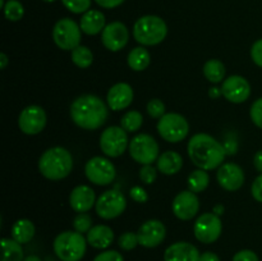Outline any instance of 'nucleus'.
<instances>
[{
  "label": "nucleus",
  "mask_w": 262,
  "mask_h": 261,
  "mask_svg": "<svg viewBox=\"0 0 262 261\" xmlns=\"http://www.w3.org/2000/svg\"><path fill=\"white\" fill-rule=\"evenodd\" d=\"M143 124V117L137 110H129L120 119V127L127 132H137Z\"/></svg>",
  "instance_id": "nucleus-31"
},
{
  "label": "nucleus",
  "mask_w": 262,
  "mask_h": 261,
  "mask_svg": "<svg viewBox=\"0 0 262 261\" xmlns=\"http://www.w3.org/2000/svg\"><path fill=\"white\" fill-rule=\"evenodd\" d=\"M54 252L61 261H79L84 256L87 250V240L78 232L59 233L53 243Z\"/></svg>",
  "instance_id": "nucleus-5"
},
{
  "label": "nucleus",
  "mask_w": 262,
  "mask_h": 261,
  "mask_svg": "<svg viewBox=\"0 0 262 261\" xmlns=\"http://www.w3.org/2000/svg\"><path fill=\"white\" fill-rule=\"evenodd\" d=\"M223 96L233 104H242L250 97L251 84L245 77L230 76L222 84Z\"/></svg>",
  "instance_id": "nucleus-15"
},
{
  "label": "nucleus",
  "mask_w": 262,
  "mask_h": 261,
  "mask_svg": "<svg viewBox=\"0 0 262 261\" xmlns=\"http://www.w3.org/2000/svg\"><path fill=\"white\" fill-rule=\"evenodd\" d=\"M94 261H124L122 253H119L115 250H107L102 251L101 253L94 258Z\"/></svg>",
  "instance_id": "nucleus-39"
},
{
  "label": "nucleus",
  "mask_w": 262,
  "mask_h": 261,
  "mask_svg": "<svg viewBox=\"0 0 262 261\" xmlns=\"http://www.w3.org/2000/svg\"><path fill=\"white\" fill-rule=\"evenodd\" d=\"M187 151L192 163L204 170H212L220 166L227 155L224 146L207 133L192 136L188 141Z\"/></svg>",
  "instance_id": "nucleus-1"
},
{
  "label": "nucleus",
  "mask_w": 262,
  "mask_h": 261,
  "mask_svg": "<svg viewBox=\"0 0 262 261\" xmlns=\"http://www.w3.org/2000/svg\"><path fill=\"white\" fill-rule=\"evenodd\" d=\"M87 243L97 250H105L114 241V232L110 227L104 224L94 225L87 233Z\"/></svg>",
  "instance_id": "nucleus-22"
},
{
  "label": "nucleus",
  "mask_w": 262,
  "mask_h": 261,
  "mask_svg": "<svg viewBox=\"0 0 262 261\" xmlns=\"http://www.w3.org/2000/svg\"><path fill=\"white\" fill-rule=\"evenodd\" d=\"M168 35V26L158 15H143L133 26V37L143 46H154L163 42Z\"/></svg>",
  "instance_id": "nucleus-4"
},
{
  "label": "nucleus",
  "mask_w": 262,
  "mask_h": 261,
  "mask_svg": "<svg viewBox=\"0 0 262 261\" xmlns=\"http://www.w3.org/2000/svg\"><path fill=\"white\" fill-rule=\"evenodd\" d=\"M127 130L118 125H112L102 130L100 136V148L109 158H119L129 146Z\"/></svg>",
  "instance_id": "nucleus-9"
},
{
  "label": "nucleus",
  "mask_w": 262,
  "mask_h": 261,
  "mask_svg": "<svg viewBox=\"0 0 262 261\" xmlns=\"http://www.w3.org/2000/svg\"><path fill=\"white\" fill-rule=\"evenodd\" d=\"M253 164H255V168L257 169V171L262 173V150L257 151L253 158Z\"/></svg>",
  "instance_id": "nucleus-46"
},
{
  "label": "nucleus",
  "mask_w": 262,
  "mask_h": 261,
  "mask_svg": "<svg viewBox=\"0 0 262 261\" xmlns=\"http://www.w3.org/2000/svg\"><path fill=\"white\" fill-rule=\"evenodd\" d=\"M130 158L138 164L148 165L159 159V143L147 133H140L129 141L128 146Z\"/></svg>",
  "instance_id": "nucleus-7"
},
{
  "label": "nucleus",
  "mask_w": 262,
  "mask_h": 261,
  "mask_svg": "<svg viewBox=\"0 0 262 261\" xmlns=\"http://www.w3.org/2000/svg\"><path fill=\"white\" fill-rule=\"evenodd\" d=\"M127 61L130 69H133L135 72H142L150 66L151 55L147 49H145L143 46H137L129 51Z\"/></svg>",
  "instance_id": "nucleus-26"
},
{
  "label": "nucleus",
  "mask_w": 262,
  "mask_h": 261,
  "mask_svg": "<svg viewBox=\"0 0 262 261\" xmlns=\"http://www.w3.org/2000/svg\"><path fill=\"white\" fill-rule=\"evenodd\" d=\"M251 193L256 201L262 204V173L253 181L252 187H251Z\"/></svg>",
  "instance_id": "nucleus-43"
},
{
  "label": "nucleus",
  "mask_w": 262,
  "mask_h": 261,
  "mask_svg": "<svg viewBox=\"0 0 262 261\" xmlns=\"http://www.w3.org/2000/svg\"><path fill=\"white\" fill-rule=\"evenodd\" d=\"M81 27L72 18H61L53 28V40L59 49L72 51L81 42Z\"/></svg>",
  "instance_id": "nucleus-8"
},
{
  "label": "nucleus",
  "mask_w": 262,
  "mask_h": 261,
  "mask_svg": "<svg viewBox=\"0 0 262 261\" xmlns=\"http://www.w3.org/2000/svg\"><path fill=\"white\" fill-rule=\"evenodd\" d=\"M146 109H147L148 115H150L151 118H154V119H160L163 115L166 114L165 104H164L160 99L150 100V101L147 102V106H146Z\"/></svg>",
  "instance_id": "nucleus-36"
},
{
  "label": "nucleus",
  "mask_w": 262,
  "mask_h": 261,
  "mask_svg": "<svg viewBox=\"0 0 262 261\" xmlns=\"http://www.w3.org/2000/svg\"><path fill=\"white\" fill-rule=\"evenodd\" d=\"M250 117L253 124H256L258 128L262 129V97L257 99L256 101H253V104L251 105Z\"/></svg>",
  "instance_id": "nucleus-37"
},
{
  "label": "nucleus",
  "mask_w": 262,
  "mask_h": 261,
  "mask_svg": "<svg viewBox=\"0 0 262 261\" xmlns=\"http://www.w3.org/2000/svg\"><path fill=\"white\" fill-rule=\"evenodd\" d=\"M96 194L90 186L81 184L77 186L69 196V204L71 207L77 212H87L96 205Z\"/></svg>",
  "instance_id": "nucleus-20"
},
{
  "label": "nucleus",
  "mask_w": 262,
  "mask_h": 261,
  "mask_svg": "<svg viewBox=\"0 0 262 261\" xmlns=\"http://www.w3.org/2000/svg\"><path fill=\"white\" fill-rule=\"evenodd\" d=\"M156 177H158V170H156L151 164H148V165H142V168L140 169V179L143 183H154Z\"/></svg>",
  "instance_id": "nucleus-38"
},
{
  "label": "nucleus",
  "mask_w": 262,
  "mask_h": 261,
  "mask_svg": "<svg viewBox=\"0 0 262 261\" xmlns=\"http://www.w3.org/2000/svg\"><path fill=\"white\" fill-rule=\"evenodd\" d=\"M210 183V176L206 170L204 169H197L193 170L187 178V184H188L189 191L194 192V193H200V192L205 191Z\"/></svg>",
  "instance_id": "nucleus-29"
},
{
  "label": "nucleus",
  "mask_w": 262,
  "mask_h": 261,
  "mask_svg": "<svg viewBox=\"0 0 262 261\" xmlns=\"http://www.w3.org/2000/svg\"><path fill=\"white\" fill-rule=\"evenodd\" d=\"M8 63H9V59H8L7 54H4V53L0 54V69L7 68Z\"/></svg>",
  "instance_id": "nucleus-48"
},
{
  "label": "nucleus",
  "mask_w": 262,
  "mask_h": 261,
  "mask_svg": "<svg viewBox=\"0 0 262 261\" xmlns=\"http://www.w3.org/2000/svg\"><path fill=\"white\" fill-rule=\"evenodd\" d=\"M227 68L225 64L219 59H210L204 66V74L212 83H219L225 78Z\"/></svg>",
  "instance_id": "nucleus-28"
},
{
  "label": "nucleus",
  "mask_w": 262,
  "mask_h": 261,
  "mask_svg": "<svg viewBox=\"0 0 262 261\" xmlns=\"http://www.w3.org/2000/svg\"><path fill=\"white\" fill-rule=\"evenodd\" d=\"M71 117L74 124L87 130L102 127L109 117L106 104L95 95H82L71 105Z\"/></svg>",
  "instance_id": "nucleus-2"
},
{
  "label": "nucleus",
  "mask_w": 262,
  "mask_h": 261,
  "mask_svg": "<svg viewBox=\"0 0 262 261\" xmlns=\"http://www.w3.org/2000/svg\"><path fill=\"white\" fill-rule=\"evenodd\" d=\"M201 253L189 242H176L164 252V261H199Z\"/></svg>",
  "instance_id": "nucleus-21"
},
{
  "label": "nucleus",
  "mask_w": 262,
  "mask_h": 261,
  "mask_svg": "<svg viewBox=\"0 0 262 261\" xmlns=\"http://www.w3.org/2000/svg\"><path fill=\"white\" fill-rule=\"evenodd\" d=\"M4 15L10 22H17L23 18L25 14V8L18 0H8L4 5Z\"/></svg>",
  "instance_id": "nucleus-32"
},
{
  "label": "nucleus",
  "mask_w": 262,
  "mask_h": 261,
  "mask_svg": "<svg viewBox=\"0 0 262 261\" xmlns=\"http://www.w3.org/2000/svg\"><path fill=\"white\" fill-rule=\"evenodd\" d=\"M156 128L161 138L170 143L181 142L189 132L188 122L183 115L178 113H166L159 119Z\"/></svg>",
  "instance_id": "nucleus-6"
},
{
  "label": "nucleus",
  "mask_w": 262,
  "mask_h": 261,
  "mask_svg": "<svg viewBox=\"0 0 262 261\" xmlns=\"http://www.w3.org/2000/svg\"><path fill=\"white\" fill-rule=\"evenodd\" d=\"M251 58L256 66L262 68V38L253 42L252 48H251Z\"/></svg>",
  "instance_id": "nucleus-40"
},
{
  "label": "nucleus",
  "mask_w": 262,
  "mask_h": 261,
  "mask_svg": "<svg viewBox=\"0 0 262 261\" xmlns=\"http://www.w3.org/2000/svg\"><path fill=\"white\" fill-rule=\"evenodd\" d=\"M73 228L76 232L81 233H89L90 229L92 228V217L91 215L87 212H79L76 217L73 219Z\"/></svg>",
  "instance_id": "nucleus-33"
},
{
  "label": "nucleus",
  "mask_w": 262,
  "mask_h": 261,
  "mask_svg": "<svg viewBox=\"0 0 262 261\" xmlns=\"http://www.w3.org/2000/svg\"><path fill=\"white\" fill-rule=\"evenodd\" d=\"M61 3L69 12L74 14L86 13L91 7V0H61Z\"/></svg>",
  "instance_id": "nucleus-34"
},
{
  "label": "nucleus",
  "mask_w": 262,
  "mask_h": 261,
  "mask_svg": "<svg viewBox=\"0 0 262 261\" xmlns=\"http://www.w3.org/2000/svg\"><path fill=\"white\" fill-rule=\"evenodd\" d=\"M174 215L181 220H191L200 210V200L192 191H182L174 197L171 205Z\"/></svg>",
  "instance_id": "nucleus-17"
},
{
  "label": "nucleus",
  "mask_w": 262,
  "mask_h": 261,
  "mask_svg": "<svg viewBox=\"0 0 262 261\" xmlns=\"http://www.w3.org/2000/svg\"><path fill=\"white\" fill-rule=\"evenodd\" d=\"M46 113L38 105H30L20 112L18 117V127L25 135L35 136L43 130L46 125Z\"/></svg>",
  "instance_id": "nucleus-13"
},
{
  "label": "nucleus",
  "mask_w": 262,
  "mask_h": 261,
  "mask_svg": "<svg viewBox=\"0 0 262 261\" xmlns=\"http://www.w3.org/2000/svg\"><path fill=\"white\" fill-rule=\"evenodd\" d=\"M199 261H220V257L215 252L211 251H207V252L201 253Z\"/></svg>",
  "instance_id": "nucleus-45"
},
{
  "label": "nucleus",
  "mask_w": 262,
  "mask_h": 261,
  "mask_svg": "<svg viewBox=\"0 0 262 261\" xmlns=\"http://www.w3.org/2000/svg\"><path fill=\"white\" fill-rule=\"evenodd\" d=\"M128 40H129V32H128L127 26L119 20L109 23L102 30V45L113 53L122 50L128 44Z\"/></svg>",
  "instance_id": "nucleus-14"
},
{
  "label": "nucleus",
  "mask_w": 262,
  "mask_h": 261,
  "mask_svg": "<svg viewBox=\"0 0 262 261\" xmlns=\"http://www.w3.org/2000/svg\"><path fill=\"white\" fill-rule=\"evenodd\" d=\"M118 245H119V247L124 251H130L133 250V248H136L138 245H140L137 233H133V232L123 233V234L119 237V240H118Z\"/></svg>",
  "instance_id": "nucleus-35"
},
{
  "label": "nucleus",
  "mask_w": 262,
  "mask_h": 261,
  "mask_svg": "<svg viewBox=\"0 0 262 261\" xmlns=\"http://www.w3.org/2000/svg\"><path fill=\"white\" fill-rule=\"evenodd\" d=\"M73 169V156L61 146L48 148L38 160V170L50 181L67 178Z\"/></svg>",
  "instance_id": "nucleus-3"
},
{
  "label": "nucleus",
  "mask_w": 262,
  "mask_h": 261,
  "mask_svg": "<svg viewBox=\"0 0 262 261\" xmlns=\"http://www.w3.org/2000/svg\"><path fill=\"white\" fill-rule=\"evenodd\" d=\"M23 248L20 243L13 238H3L2 240V261H23Z\"/></svg>",
  "instance_id": "nucleus-27"
},
{
  "label": "nucleus",
  "mask_w": 262,
  "mask_h": 261,
  "mask_svg": "<svg viewBox=\"0 0 262 261\" xmlns=\"http://www.w3.org/2000/svg\"><path fill=\"white\" fill-rule=\"evenodd\" d=\"M223 206H216V207H214V212L216 215H220V214H223Z\"/></svg>",
  "instance_id": "nucleus-50"
},
{
  "label": "nucleus",
  "mask_w": 262,
  "mask_h": 261,
  "mask_svg": "<svg viewBox=\"0 0 262 261\" xmlns=\"http://www.w3.org/2000/svg\"><path fill=\"white\" fill-rule=\"evenodd\" d=\"M223 232V223L215 212H205L200 215L193 225L194 237L205 245H211L219 240Z\"/></svg>",
  "instance_id": "nucleus-10"
},
{
  "label": "nucleus",
  "mask_w": 262,
  "mask_h": 261,
  "mask_svg": "<svg viewBox=\"0 0 262 261\" xmlns=\"http://www.w3.org/2000/svg\"><path fill=\"white\" fill-rule=\"evenodd\" d=\"M222 95H223V91L222 89H219V87H211V89L209 90V96L211 97V99H219Z\"/></svg>",
  "instance_id": "nucleus-47"
},
{
  "label": "nucleus",
  "mask_w": 262,
  "mask_h": 261,
  "mask_svg": "<svg viewBox=\"0 0 262 261\" xmlns=\"http://www.w3.org/2000/svg\"><path fill=\"white\" fill-rule=\"evenodd\" d=\"M99 7L105 8V9H114V8L119 7L120 4L125 2V0H95Z\"/></svg>",
  "instance_id": "nucleus-44"
},
{
  "label": "nucleus",
  "mask_w": 262,
  "mask_h": 261,
  "mask_svg": "<svg viewBox=\"0 0 262 261\" xmlns=\"http://www.w3.org/2000/svg\"><path fill=\"white\" fill-rule=\"evenodd\" d=\"M232 261H260L258 256L252 250H241L233 256Z\"/></svg>",
  "instance_id": "nucleus-42"
},
{
  "label": "nucleus",
  "mask_w": 262,
  "mask_h": 261,
  "mask_svg": "<svg viewBox=\"0 0 262 261\" xmlns=\"http://www.w3.org/2000/svg\"><path fill=\"white\" fill-rule=\"evenodd\" d=\"M71 59L78 68L86 69L94 61V54H92V51L87 46L79 45L74 50H72Z\"/></svg>",
  "instance_id": "nucleus-30"
},
{
  "label": "nucleus",
  "mask_w": 262,
  "mask_h": 261,
  "mask_svg": "<svg viewBox=\"0 0 262 261\" xmlns=\"http://www.w3.org/2000/svg\"><path fill=\"white\" fill-rule=\"evenodd\" d=\"M216 179L220 186L227 191H237L245 183V171L238 164L225 163L217 169Z\"/></svg>",
  "instance_id": "nucleus-18"
},
{
  "label": "nucleus",
  "mask_w": 262,
  "mask_h": 261,
  "mask_svg": "<svg viewBox=\"0 0 262 261\" xmlns=\"http://www.w3.org/2000/svg\"><path fill=\"white\" fill-rule=\"evenodd\" d=\"M84 174L87 179L96 186H107L115 179V166L109 159L95 156L84 165Z\"/></svg>",
  "instance_id": "nucleus-11"
},
{
  "label": "nucleus",
  "mask_w": 262,
  "mask_h": 261,
  "mask_svg": "<svg viewBox=\"0 0 262 261\" xmlns=\"http://www.w3.org/2000/svg\"><path fill=\"white\" fill-rule=\"evenodd\" d=\"M35 225L28 219H19L13 224L12 227V238L17 241L20 245L28 243L35 237Z\"/></svg>",
  "instance_id": "nucleus-25"
},
{
  "label": "nucleus",
  "mask_w": 262,
  "mask_h": 261,
  "mask_svg": "<svg viewBox=\"0 0 262 261\" xmlns=\"http://www.w3.org/2000/svg\"><path fill=\"white\" fill-rule=\"evenodd\" d=\"M95 207H96V212L100 217L110 220L124 212L125 207H127V200L122 192L117 191V189H109L97 199Z\"/></svg>",
  "instance_id": "nucleus-12"
},
{
  "label": "nucleus",
  "mask_w": 262,
  "mask_h": 261,
  "mask_svg": "<svg viewBox=\"0 0 262 261\" xmlns=\"http://www.w3.org/2000/svg\"><path fill=\"white\" fill-rule=\"evenodd\" d=\"M166 235V228L163 222L158 219H150L143 223L137 232L138 242L146 248L158 247L163 243Z\"/></svg>",
  "instance_id": "nucleus-16"
},
{
  "label": "nucleus",
  "mask_w": 262,
  "mask_h": 261,
  "mask_svg": "<svg viewBox=\"0 0 262 261\" xmlns=\"http://www.w3.org/2000/svg\"><path fill=\"white\" fill-rule=\"evenodd\" d=\"M156 168L160 173L165 174V176H173V174L181 171V169L183 168V158L177 151H165L156 160Z\"/></svg>",
  "instance_id": "nucleus-24"
},
{
  "label": "nucleus",
  "mask_w": 262,
  "mask_h": 261,
  "mask_svg": "<svg viewBox=\"0 0 262 261\" xmlns=\"http://www.w3.org/2000/svg\"><path fill=\"white\" fill-rule=\"evenodd\" d=\"M129 194L136 202H138V204H145V202H147V200H148L147 192H146L145 189L140 186L132 187L129 191Z\"/></svg>",
  "instance_id": "nucleus-41"
},
{
  "label": "nucleus",
  "mask_w": 262,
  "mask_h": 261,
  "mask_svg": "<svg viewBox=\"0 0 262 261\" xmlns=\"http://www.w3.org/2000/svg\"><path fill=\"white\" fill-rule=\"evenodd\" d=\"M23 261H42V260H41L38 256L30 255V256H27V257H25V260H23Z\"/></svg>",
  "instance_id": "nucleus-49"
},
{
  "label": "nucleus",
  "mask_w": 262,
  "mask_h": 261,
  "mask_svg": "<svg viewBox=\"0 0 262 261\" xmlns=\"http://www.w3.org/2000/svg\"><path fill=\"white\" fill-rule=\"evenodd\" d=\"M42 2H45V3H54V2H56V0H42Z\"/></svg>",
  "instance_id": "nucleus-51"
},
{
  "label": "nucleus",
  "mask_w": 262,
  "mask_h": 261,
  "mask_svg": "<svg viewBox=\"0 0 262 261\" xmlns=\"http://www.w3.org/2000/svg\"><path fill=\"white\" fill-rule=\"evenodd\" d=\"M105 26H106L105 25V15L102 14V12L96 9L87 10L86 13L82 14L81 20H79V27H81L82 32L89 36L102 32Z\"/></svg>",
  "instance_id": "nucleus-23"
},
{
  "label": "nucleus",
  "mask_w": 262,
  "mask_h": 261,
  "mask_svg": "<svg viewBox=\"0 0 262 261\" xmlns=\"http://www.w3.org/2000/svg\"><path fill=\"white\" fill-rule=\"evenodd\" d=\"M133 96H135V92H133L132 86L125 83V82H119V83L110 87V90L107 91V106L114 112L124 110L132 104Z\"/></svg>",
  "instance_id": "nucleus-19"
}]
</instances>
